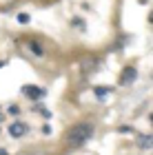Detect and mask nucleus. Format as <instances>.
Listing matches in <instances>:
<instances>
[{
    "mask_svg": "<svg viewBox=\"0 0 153 155\" xmlns=\"http://www.w3.org/2000/svg\"><path fill=\"white\" fill-rule=\"evenodd\" d=\"M91 137H93V124L91 122H80V124H75V126H71V129L67 131L65 142L69 146H82Z\"/></svg>",
    "mask_w": 153,
    "mask_h": 155,
    "instance_id": "nucleus-1",
    "label": "nucleus"
},
{
    "mask_svg": "<svg viewBox=\"0 0 153 155\" xmlns=\"http://www.w3.org/2000/svg\"><path fill=\"white\" fill-rule=\"evenodd\" d=\"M22 95L31 97V100H42V97L47 95V91L42 87H36V84H25L22 87Z\"/></svg>",
    "mask_w": 153,
    "mask_h": 155,
    "instance_id": "nucleus-2",
    "label": "nucleus"
},
{
    "mask_svg": "<svg viewBox=\"0 0 153 155\" xmlns=\"http://www.w3.org/2000/svg\"><path fill=\"white\" fill-rule=\"evenodd\" d=\"M138 80V71H135V67H127L122 71V75H120V84L122 87H129V84H133Z\"/></svg>",
    "mask_w": 153,
    "mask_h": 155,
    "instance_id": "nucleus-3",
    "label": "nucleus"
},
{
    "mask_svg": "<svg viewBox=\"0 0 153 155\" xmlns=\"http://www.w3.org/2000/svg\"><path fill=\"white\" fill-rule=\"evenodd\" d=\"M29 133V124H25V122H13L9 126V135L11 137H22Z\"/></svg>",
    "mask_w": 153,
    "mask_h": 155,
    "instance_id": "nucleus-4",
    "label": "nucleus"
},
{
    "mask_svg": "<svg viewBox=\"0 0 153 155\" xmlns=\"http://www.w3.org/2000/svg\"><path fill=\"white\" fill-rule=\"evenodd\" d=\"M29 51L36 55V58H42L45 55V49H42V45H40L38 40H29Z\"/></svg>",
    "mask_w": 153,
    "mask_h": 155,
    "instance_id": "nucleus-5",
    "label": "nucleus"
},
{
    "mask_svg": "<svg viewBox=\"0 0 153 155\" xmlns=\"http://www.w3.org/2000/svg\"><path fill=\"white\" fill-rule=\"evenodd\" d=\"M93 93H95L98 100H104V97L111 93V89H109V87H93Z\"/></svg>",
    "mask_w": 153,
    "mask_h": 155,
    "instance_id": "nucleus-6",
    "label": "nucleus"
},
{
    "mask_svg": "<svg viewBox=\"0 0 153 155\" xmlns=\"http://www.w3.org/2000/svg\"><path fill=\"white\" fill-rule=\"evenodd\" d=\"M151 142H153L151 133H147V135H140V140H138V144H140V149H151Z\"/></svg>",
    "mask_w": 153,
    "mask_h": 155,
    "instance_id": "nucleus-7",
    "label": "nucleus"
},
{
    "mask_svg": "<svg viewBox=\"0 0 153 155\" xmlns=\"http://www.w3.org/2000/svg\"><path fill=\"white\" fill-rule=\"evenodd\" d=\"M16 20H18V22H20V25H29V22H31V18H29V13H18V18H16Z\"/></svg>",
    "mask_w": 153,
    "mask_h": 155,
    "instance_id": "nucleus-8",
    "label": "nucleus"
},
{
    "mask_svg": "<svg viewBox=\"0 0 153 155\" xmlns=\"http://www.w3.org/2000/svg\"><path fill=\"white\" fill-rule=\"evenodd\" d=\"M9 113H11V115H20V107H16V104H11V107H9Z\"/></svg>",
    "mask_w": 153,
    "mask_h": 155,
    "instance_id": "nucleus-9",
    "label": "nucleus"
},
{
    "mask_svg": "<svg viewBox=\"0 0 153 155\" xmlns=\"http://www.w3.org/2000/svg\"><path fill=\"white\" fill-rule=\"evenodd\" d=\"M33 111H40V113H42L45 117H49V115H51V113H49V111H47L45 107H36V109H33Z\"/></svg>",
    "mask_w": 153,
    "mask_h": 155,
    "instance_id": "nucleus-10",
    "label": "nucleus"
},
{
    "mask_svg": "<svg viewBox=\"0 0 153 155\" xmlns=\"http://www.w3.org/2000/svg\"><path fill=\"white\" fill-rule=\"evenodd\" d=\"M73 27H78V29H85V25L80 22V18H73V22H71Z\"/></svg>",
    "mask_w": 153,
    "mask_h": 155,
    "instance_id": "nucleus-11",
    "label": "nucleus"
},
{
    "mask_svg": "<svg viewBox=\"0 0 153 155\" xmlns=\"http://www.w3.org/2000/svg\"><path fill=\"white\" fill-rule=\"evenodd\" d=\"M120 133H133V129L131 126H120Z\"/></svg>",
    "mask_w": 153,
    "mask_h": 155,
    "instance_id": "nucleus-12",
    "label": "nucleus"
},
{
    "mask_svg": "<svg viewBox=\"0 0 153 155\" xmlns=\"http://www.w3.org/2000/svg\"><path fill=\"white\" fill-rule=\"evenodd\" d=\"M25 155H47L45 151H31V153H25Z\"/></svg>",
    "mask_w": 153,
    "mask_h": 155,
    "instance_id": "nucleus-13",
    "label": "nucleus"
},
{
    "mask_svg": "<svg viewBox=\"0 0 153 155\" xmlns=\"http://www.w3.org/2000/svg\"><path fill=\"white\" fill-rule=\"evenodd\" d=\"M0 155H9V153H7L5 149H0Z\"/></svg>",
    "mask_w": 153,
    "mask_h": 155,
    "instance_id": "nucleus-14",
    "label": "nucleus"
}]
</instances>
